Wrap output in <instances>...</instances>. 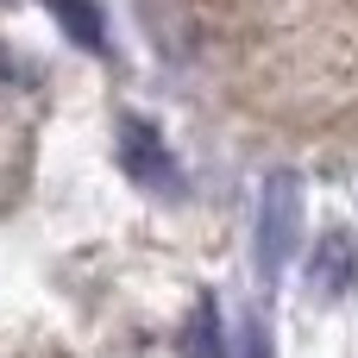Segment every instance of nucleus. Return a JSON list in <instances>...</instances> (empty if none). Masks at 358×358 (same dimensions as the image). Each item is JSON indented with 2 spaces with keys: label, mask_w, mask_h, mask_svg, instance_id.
<instances>
[{
  "label": "nucleus",
  "mask_w": 358,
  "mask_h": 358,
  "mask_svg": "<svg viewBox=\"0 0 358 358\" xmlns=\"http://www.w3.org/2000/svg\"><path fill=\"white\" fill-rule=\"evenodd\" d=\"M239 358H271V334H264V321H252V327H245V340H239Z\"/></svg>",
  "instance_id": "nucleus-6"
},
{
  "label": "nucleus",
  "mask_w": 358,
  "mask_h": 358,
  "mask_svg": "<svg viewBox=\"0 0 358 358\" xmlns=\"http://www.w3.org/2000/svg\"><path fill=\"white\" fill-rule=\"evenodd\" d=\"M352 283H358V245H352L346 227H334L308 252V289H321L327 302H340V296H352Z\"/></svg>",
  "instance_id": "nucleus-2"
},
{
  "label": "nucleus",
  "mask_w": 358,
  "mask_h": 358,
  "mask_svg": "<svg viewBox=\"0 0 358 358\" xmlns=\"http://www.w3.org/2000/svg\"><path fill=\"white\" fill-rule=\"evenodd\" d=\"M120 164H126V176L145 182V189H176V182H182L176 164H170V151H164V138H157L145 120H126V126H120Z\"/></svg>",
  "instance_id": "nucleus-3"
},
{
  "label": "nucleus",
  "mask_w": 358,
  "mask_h": 358,
  "mask_svg": "<svg viewBox=\"0 0 358 358\" xmlns=\"http://www.w3.org/2000/svg\"><path fill=\"white\" fill-rule=\"evenodd\" d=\"M182 352L189 358H220V315H214V302L195 308V321H189V334H182Z\"/></svg>",
  "instance_id": "nucleus-4"
},
{
  "label": "nucleus",
  "mask_w": 358,
  "mask_h": 358,
  "mask_svg": "<svg viewBox=\"0 0 358 358\" xmlns=\"http://www.w3.org/2000/svg\"><path fill=\"white\" fill-rule=\"evenodd\" d=\"M57 13H63V19L76 25V38H82L88 50L101 44V19H94V6H82V0H57Z\"/></svg>",
  "instance_id": "nucleus-5"
},
{
  "label": "nucleus",
  "mask_w": 358,
  "mask_h": 358,
  "mask_svg": "<svg viewBox=\"0 0 358 358\" xmlns=\"http://www.w3.org/2000/svg\"><path fill=\"white\" fill-rule=\"evenodd\" d=\"M296 239H302V182L289 170H277L264 182V195H258V271L277 277L289 264Z\"/></svg>",
  "instance_id": "nucleus-1"
}]
</instances>
